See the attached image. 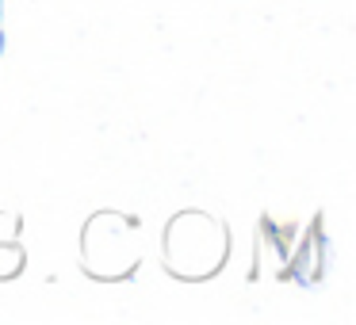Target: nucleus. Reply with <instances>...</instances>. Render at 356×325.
<instances>
[]
</instances>
